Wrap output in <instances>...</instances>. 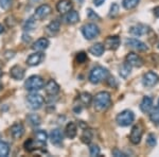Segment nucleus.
I'll return each instance as SVG.
<instances>
[{
  "label": "nucleus",
  "instance_id": "obj_1",
  "mask_svg": "<svg viewBox=\"0 0 159 157\" xmlns=\"http://www.w3.org/2000/svg\"><path fill=\"white\" fill-rule=\"evenodd\" d=\"M93 102V109L98 113H104L111 105V96L107 91H100L92 99Z\"/></svg>",
  "mask_w": 159,
  "mask_h": 157
},
{
  "label": "nucleus",
  "instance_id": "obj_2",
  "mask_svg": "<svg viewBox=\"0 0 159 157\" xmlns=\"http://www.w3.org/2000/svg\"><path fill=\"white\" fill-rule=\"evenodd\" d=\"M108 76H109V72L106 68H104V67H102V66H96L91 69L90 73H89V76H88V80L92 84H99L108 78Z\"/></svg>",
  "mask_w": 159,
  "mask_h": 157
},
{
  "label": "nucleus",
  "instance_id": "obj_3",
  "mask_svg": "<svg viewBox=\"0 0 159 157\" xmlns=\"http://www.w3.org/2000/svg\"><path fill=\"white\" fill-rule=\"evenodd\" d=\"M43 86H45V82H43L42 76H31L25 82V88L31 92L40 90L43 88Z\"/></svg>",
  "mask_w": 159,
  "mask_h": 157
},
{
  "label": "nucleus",
  "instance_id": "obj_4",
  "mask_svg": "<svg viewBox=\"0 0 159 157\" xmlns=\"http://www.w3.org/2000/svg\"><path fill=\"white\" fill-rule=\"evenodd\" d=\"M43 103H45V99L42 95L36 94V91L31 92L30 95H28L27 97V104L29 106L30 109L32 110H37L42 109Z\"/></svg>",
  "mask_w": 159,
  "mask_h": 157
},
{
  "label": "nucleus",
  "instance_id": "obj_5",
  "mask_svg": "<svg viewBox=\"0 0 159 157\" xmlns=\"http://www.w3.org/2000/svg\"><path fill=\"white\" fill-rule=\"evenodd\" d=\"M135 120V114L129 109H125L123 112L119 113L116 117V122L120 127H129V125L132 124Z\"/></svg>",
  "mask_w": 159,
  "mask_h": 157
},
{
  "label": "nucleus",
  "instance_id": "obj_6",
  "mask_svg": "<svg viewBox=\"0 0 159 157\" xmlns=\"http://www.w3.org/2000/svg\"><path fill=\"white\" fill-rule=\"evenodd\" d=\"M82 34L87 40H91L99 36L100 29L96 24H86L82 27Z\"/></svg>",
  "mask_w": 159,
  "mask_h": 157
},
{
  "label": "nucleus",
  "instance_id": "obj_7",
  "mask_svg": "<svg viewBox=\"0 0 159 157\" xmlns=\"http://www.w3.org/2000/svg\"><path fill=\"white\" fill-rule=\"evenodd\" d=\"M143 135V127L140 124H136L133 127L132 131H130V135H129V140L133 145H138L140 143L141 139H142Z\"/></svg>",
  "mask_w": 159,
  "mask_h": 157
},
{
  "label": "nucleus",
  "instance_id": "obj_8",
  "mask_svg": "<svg viewBox=\"0 0 159 157\" xmlns=\"http://www.w3.org/2000/svg\"><path fill=\"white\" fill-rule=\"evenodd\" d=\"M151 32V29L150 27L147 25H142V24H139V25H135L133 27L129 28V33L134 36H143V35H147L148 33Z\"/></svg>",
  "mask_w": 159,
  "mask_h": 157
},
{
  "label": "nucleus",
  "instance_id": "obj_9",
  "mask_svg": "<svg viewBox=\"0 0 159 157\" xmlns=\"http://www.w3.org/2000/svg\"><path fill=\"white\" fill-rule=\"evenodd\" d=\"M125 45H126L127 47L134 49V50H137V51H147L148 49L147 44L137 39V38H127V39L125 40Z\"/></svg>",
  "mask_w": 159,
  "mask_h": 157
},
{
  "label": "nucleus",
  "instance_id": "obj_10",
  "mask_svg": "<svg viewBox=\"0 0 159 157\" xmlns=\"http://www.w3.org/2000/svg\"><path fill=\"white\" fill-rule=\"evenodd\" d=\"M158 82V76L153 71H148L147 73L143 74L142 83L145 87H153L157 84Z\"/></svg>",
  "mask_w": 159,
  "mask_h": 157
},
{
  "label": "nucleus",
  "instance_id": "obj_11",
  "mask_svg": "<svg viewBox=\"0 0 159 157\" xmlns=\"http://www.w3.org/2000/svg\"><path fill=\"white\" fill-rule=\"evenodd\" d=\"M73 7V3L71 0H58L56 3V11L60 14L65 15L67 14L69 11H71Z\"/></svg>",
  "mask_w": 159,
  "mask_h": 157
},
{
  "label": "nucleus",
  "instance_id": "obj_12",
  "mask_svg": "<svg viewBox=\"0 0 159 157\" xmlns=\"http://www.w3.org/2000/svg\"><path fill=\"white\" fill-rule=\"evenodd\" d=\"M52 12V9L49 4H42L35 10V14H34V17L36 19H43L46 17H48L49 15L51 14Z\"/></svg>",
  "mask_w": 159,
  "mask_h": 157
},
{
  "label": "nucleus",
  "instance_id": "obj_13",
  "mask_svg": "<svg viewBox=\"0 0 159 157\" xmlns=\"http://www.w3.org/2000/svg\"><path fill=\"white\" fill-rule=\"evenodd\" d=\"M125 62L129 64L132 67H136V68H140L143 65V60L135 52H130L125 58Z\"/></svg>",
  "mask_w": 159,
  "mask_h": 157
},
{
  "label": "nucleus",
  "instance_id": "obj_14",
  "mask_svg": "<svg viewBox=\"0 0 159 157\" xmlns=\"http://www.w3.org/2000/svg\"><path fill=\"white\" fill-rule=\"evenodd\" d=\"M43 58H45L43 53L36 51V52H34V53H32L31 55H29V58H27V64L29 66H31V67L37 66L43 61Z\"/></svg>",
  "mask_w": 159,
  "mask_h": 157
},
{
  "label": "nucleus",
  "instance_id": "obj_15",
  "mask_svg": "<svg viewBox=\"0 0 159 157\" xmlns=\"http://www.w3.org/2000/svg\"><path fill=\"white\" fill-rule=\"evenodd\" d=\"M49 139H50V141H51L52 145H54L56 146H60L61 143H63V139H64L63 133H61V130L55 128V130L51 131Z\"/></svg>",
  "mask_w": 159,
  "mask_h": 157
},
{
  "label": "nucleus",
  "instance_id": "obj_16",
  "mask_svg": "<svg viewBox=\"0 0 159 157\" xmlns=\"http://www.w3.org/2000/svg\"><path fill=\"white\" fill-rule=\"evenodd\" d=\"M45 91L49 96H56L60 92V85L54 80H49L45 85Z\"/></svg>",
  "mask_w": 159,
  "mask_h": 157
},
{
  "label": "nucleus",
  "instance_id": "obj_17",
  "mask_svg": "<svg viewBox=\"0 0 159 157\" xmlns=\"http://www.w3.org/2000/svg\"><path fill=\"white\" fill-rule=\"evenodd\" d=\"M50 43L49 40L47 39L46 37H40L38 38L36 42L33 43L32 45V49L34 51H38V52H43V50H46L48 47H49Z\"/></svg>",
  "mask_w": 159,
  "mask_h": 157
},
{
  "label": "nucleus",
  "instance_id": "obj_18",
  "mask_svg": "<svg viewBox=\"0 0 159 157\" xmlns=\"http://www.w3.org/2000/svg\"><path fill=\"white\" fill-rule=\"evenodd\" d=\"M10 76L12 79L19 81L25 78V69L19 65H15L10 69Z\"/></svg>",
  "mask_w": 159,
  "mask_h": 157
},
{
  "label": "nucleus",
  "instance_id": "obj_19",
  "mask_svg": "<svg viewBox=\"0 0 159 157\" xmlns=\"http://www.w3.org/2000/svg\"><path fill=\"white\" fill-rule=\"evenodd\" d=\"M120 38L118 36H108L104 42V47L109 50H117L120 46Z\"/></svg>",
  "mask_w": 159,
  "mask_h": 157
},
{
  "label": "nucleus",
  "instance_id": "obj_20",
  "mask_svg": "<svg viewBox=\"0 0 159 157\" xmlns=\"http://www.w3.org/2000/svg\"><path fill=\"white\" fill-rule=\"evenodd\" d=\"M25 134V127L21 123H15L11 127V135L14 139H20Z\"/></svg>",
  "mask_w": 159,
  "mask_h": 157
},
{
  "label": "nucleus",
  "instance_id": "obj_21",
  "mask_svg": "<svg viewBox=\"0 0 159 157\" xmlns=\"http://www.w3.org/2000/svg\"><path fill=\"white\" fill-rule=\"evenodd\" d=\"M153 109V99L148 96H145L140 103V109L144 114H148Z\"/></svg>",
  "mask_w": 159,
  "mask_h": 157
},
{
  "label": "nucleus",
  "instance_id": "obj_22",
  "mask_svg": "<svg viewBox=\"0 0 159 157\" xmlns=\"http://www.w3.org/2000/svg\"><path fill=\"white\" fill-rule=\"evenodd\" d=\"M48 140V134L46 133V131L43 130H38L36 133H35V143H37L38 145L43 146L46 145Z\"/></svg>",
  "mask_w": 159,
  "mask_h": 157
},
{
  "label": "nucleus",
  "instance_id": "obj_23",
  "mask_svg": "<svg viewBox=\"0 0 159 157\" xmlns=\"http://www.w3.org/2000/svg\"><path fill=\"white\" fill-rule=\"evenodd\" d=\"M104 51H105V47H104V44L102 43H97L89 48V53L93 56H98V58L103 55Z\"/></svg>",
  "mask_w": 159,
  "mask_h": 157
},
{
  "label": "nucleus",
  "instance_id": "obj_24",
  "mask_svg": "<svg viewBox=\"0 0 159 157\" xmlns=\"http://www.w3.org/2000/svg\"><path fill=\"white\" fill-rule=\"evenodd\" d=\"M61 29V21L58 19H55L53 21H51L49 25L46 28V32L50 35H55L56 33H58V31Z\"/></svg>",
  "mask_w": 159,
  "mask_h": 157
},
{
  "label": "nucleus",
  "instance_id": "obj_25",
  "mask_svg": "<svg viewBox=\"0 0 159 157\" xmlns=\"http://www.w3.org/2000/svg\"><path fill=\"white\" fill-rule=\"evenodd\" d=\"M65 15H66L65 21L67 22L68 25H74L80 20L79 13L76 11H74V10H71V11H69L67 14H65Z\"/></svg>",
  "mask_w": 159,
  "mask_h": 157
},
{
  "label": "nucleus",
  "instance_id": "obj_26",
  "mask_svg": "<svg viewBox=\"0 0 159 157\" xmlns=\"http://www.w3.org/2000/svg\"><path fill=\"white\" fill-rule=\"evenodd\" d=\"M65 134L68 138L73 139L78 134V127H76V124L74 122H69L65 127Z\"/></svg>",
  "mask_w": 159,
  "mask_h": 157
},
{
  "label": "nucleus",
  "instance_id": "obj_27",
  "mask_svg": "<svg viewBox=\"0 0 159 157\" xmlns=\"http://www.w3.org/2000/svg\"><path fill=\"white\" fill-rule=\"evenodd\" d=\"M130 72H132V66L127 64L126 62L119 68V74L122 79H127Z\"/></svg>",
  "mask_w": 159,
  "mask_h": 157
},
{
  "label": "nucleus",
  "instance_id": "obj_28",
  "mask_svg": "<svg viewBox=\"0 0 159 157\" xmlns=\"http://www.w3.org/2000/svg\"><path fill=\"white\" fill-rule=\"evenodd\" d=\"M140 0H122V7L125 10H133L139 4Z\"/></svg>",
  "mask_w": 159,
  "mask_h": 157
},
{
  "label": "nucleus",
  "instance_id": "obj_29",
  "mask_svg": "<svg viewBox=\"0 0 159 157\" xmlns=\"http://www.w3.org/2000/svg\"><path fill=\"white\" fill-rule=\"evenodd\" d=\"M80 101L83 103L85 106H89L92 102V96L89 92H82L80 95Z\"/></svg>",
  "mask_w": 159,
  "mask_h": 157
},
{
  "label": "nucleus",
  "instance_id": "obj_30",
  "mask_svg": "<svg viewBox=\"0 0 159 157\" xmlns=\"http://www.w3.org/2000/svg\"><path fill=\"white\" fill-rule=\"evenodd\" d=\"M92 137H93V134H92V132L90 130H87L86 128V130H84L83 134H82L81 140L83 141L84 143H86V145H89L92 140Z\"/></svg>",
  "mask_w": 159,
  "mask_h": 157
},
{
  "label": "nucleus",
  "instance_id": "obj_31",
  "mask_svg": "<svg viewBox=\"0 0 159 157\" xmlns=\"http://www.w3.org/2000/svg\"><path fill=\"white\" fill-rule=\"evenodd\" d=\"M150 120L152 121L154 124L159 125V109H152L150 112Z\"/></svg>",
  "mask_w": 159,
  "mask_h": 157
},
{
  "label": "nucleus",
  "instance_id": "obj_32",
  "mask_svg": "<svg viewBox=\"0 0 159 157\" xmlns=\"http://www.w3.org/2000/svg\"><path fill=\"white\" fill-rule=\"evenodd\" d=\"M10 153V145L7 142L0 141V157H7Z\"/></svg>",
  "mask_w": 159,
  "mask_h": 157
},
{
  "label": "nucleus",
  "instance_id": "obj_33",
  "mask_svg": "<svg viewBox=\"0 0 159 157\" xmlns=\"http://www.w3.org/2000/svg\"><path fill=\"white\" fill-rule=\"evenodd\" d=\"M119 15V4L118 3H112L110 6L109 13H108V17L109 18H116Z\"/></svg>",
  "mask_w": 159,
  "mask_h": 157
},
{
  "label": "nucleus",
  "instance_id": "obj_34",
  "mask_svg": "<svg viewBox=\"0 0 159 157\" xmlns=\"http://www.w3.org/2000/svg\"><path fill=\"white\" fill-rule=\"evenodd\" d=\"M28 121H29V123L31 125H33V127H37V125L40 124V118L38 115H30L29 117H28Z\"/></svg>",
  "mask_w": 159,
  "mask_h": 157
},
{
  "label": "nucleus",
  "instance_id": "obj_35",
  "mask_svg": "<svg viewBox=\"0 0 159 157\" xmlns=\"http://www.w3.org/2000/svg\"><path fill=\"white\" fill-rule=\"evenodd\" d=\"M24 145H25V149L28 152H32L35 149V146H36V143H35V141L33 140V139H28Z\"/></svg>",
  "mask_w": 159,
  "mask_h": 157
},
{
  "label": "nucleus",
  "instance_id": "obj_36",
  "mask_svg": "<svg viewBox=\"0 0 159 157\" xmlns=\"http://www.w3.org/2000/svg\"><path fill=\"white\" fill-rule=\"evenodd\" d=\"M147 143L151 148H154V146L157 145V138H156V136L154 135V134H148V136L147 138Z\"/></svg>",
  "mask_w": 159,
  "mask_h": 157
},
{
  "label": "nucleus",
  "instance_id": "obj_37",
  "mask_svg": "<svg viewBox=\"0 0 159 157\" xmlns=\"http://www.w3.org/2000/svg\"><path fill=\"white\" fill-rule=\"evenodd\" d=\"M35 28V17H31L25 21V24L24 25V29L25 30H33Z\"/></svg>",
  "mask_w": 159,
  "mask_h": 157
},
{
  "label": "nucleus",
  "instance_id": "obj_38",
  "mask_svg": "<svg viewBox=\"0 0 159 157\" xmlns=\"http://www.w3.org/2000/svg\"><path fill=\"white\" fill-rule=\"evenodd\" d=\"M89 153H90V156L94 157V156H99L100 153H101V150L97 145H92L89 148Z\"/></svg>",
  "mask_w": 159,
  "mask_h": 157
},
{
  "label": "nucleus",
  "instance_id": "obj_39",
  "mask_svg": "<svg viewBox=\"0 0 159 157\" xmlns=\"http://www.w3.org/2000/svg\"><path fill=\"white\" fill-rule=\"evenodd\" d=\"M12 7V0H0V7L4 11H7Z\"/></svg>",
  "mask_w": 159,
  "mask_h": 157
},
{
  "label": "nucleus",
  "instance_id": "obj_40",
  "mask_svg": "<svg viewBox=\"0 0 159 157\" xmlns=\"http://www.w3.org/2000/svg\"><path fill=\"white\" fill-rule=\"evenodd\" d=\"M75 58H76V62H78L79 64H83L87 61V54L85 52H80L76 54Z\"/></svg>",
  "mask_w": 159,
  "mask_h": 157
},
{
  "label": "nucleus",
  "instance_id": "obj_41",
  "mask_svg": "<svg viewBox=\"0 0 159 157\" xmlns=\"http://www.w3.org/2000/svg\"><path fill=\"white\" fill-rule=\"evenodd\" d=\"M87 15H88V18L89 19H100V17L93 11H92L91 9L87 10Z\"/></svg>",
  "mask_w": 159,
  "mask_h": 157
},
{
  "label": "nucleus",
  "instance_id": "obj_42",
  "mask_svg": "<svg viewBox=\"0 0 159 157\" xmlns=\"http://www.w3.org/2000/svg\"><path fill=\"white\" fill-rule=\"evenodd\" d=\"M112 153V155H114L115 157H126L127 155L125 153H123V152H121V151H119V150H114L111 152Z\"/></svg>",
  "mask_w": 159,
  "mask_h": 157
},
{
  "label": "nucleus",
  "instance_id": "obj_43",
  "mask_svg": "<svg viewBox=\"0 0 159 157\" xmlns=\"http://www.w3.org/2000/svg\"><path fill=\"white\" fill-rule=\"evenodd\" d=\"M105 2V0H93V4L96 7H100V6H102Z\"/></svg>",
  "mask_w": 159,
  "mask_h": 157
},
{
  "label": "nucleus",
  "instance_id": "obj_44",
  "mask_svg": "<svg viewBox=\"0 0 159 157\" xmlns=\"http://www.w3.org/2000/svg\"><path fill=\"white\" fill-rule=\"evenodd\" d=\"M154 15H155L156 17H159V7L154 9Z\"/></svg>",
  "mask_w": 159,
  "mask_h": 157
},
{
  "label": "nucleus",
  "instance_id": "obj_45",
  "mask_svg": "<svg viewBox=\"0 0 159 157\" xmlns=\"http://www.w3.org/2000/svg\"><path fill=\"white\" fill-rule=\"evenodd\" d=\"M3 30H4L3 25H2L1 24H0V34H1V33H2V32H3Z\"/></svg>",
  "mask_w": 159,
  "mask_h": 157
},
{
  "label": "nucleus",
  "instance_id": "obj_46",
  "mask_svg": "<svg viewBox=\"0 0 159 157\" xmlns=\"http://www.w3.org/2000/svg\"><path fill=\"white\" fill-rule=\"evenodd\" d=\"M42 1V0H30V2H32V3H35V2H39Z\"/></svg>",
  "mask_w": 159,
  "mask_h": 157
},
{
  "label": "nucleus",
  "instance_id": "obj_47",
  "mask_svg": "<svg viewBox=\"0 0 159 157\" xmlns=\"http://www.w3.org/2000/svg\"><path fill=\"white\" fill-rule=\"evenodd\" d=\"M2 89H3V86H2V85L0 84V91H2Z\"/></svg>",
  "mask_w": 159,
  "mask_h": 157
},
{
  "label": "nucleus",
  "instance_id": "obj_48",
  "mask_svg": "<svg viewBox=\"0 0 159 157\" xmlns=\"http://www.w3.org/2000/svg\"><path fill=\"white\" fill-rule=\"evenodd\" d=\"M1 76H2V71H1V69H0V79H1Z\"/></svg>",
  "mask_w": 159,
  "mask_h": 157
},
{
  "label": "nucleus",
  "instance_id": "obj_49",
  "mask_svg": "<svg viewBox=\"0 0 159 157\" xmlns=\"http://www.w3.org/2000/svg\"><path fill=\"white\" fill-rule=\"evenodd\" d=\"M78 1H80V2H83V0H78Z\"/></svg>",
  "mask_w": 159,
  "mask_h": 157
},
{
  "label": "nucleus",
  "instance_id": "obj_50",
  "mask_svg": "<svg viewBox=\"0 0 159 157\" xmlns=\"http://www.w3.org/2000/svg\"><path fill=\"white\" fill-rule=\"evenodd\" d=\"M158 109H159V100H158Z\"/></svg>",
  "mask_w": 159,
  "mask_h": 157
},
{
  "label": "nucleus",
  "instance_id": "obj_51",
  "mask_svg": "<svg viewBox=\"0 0 159 157\" xmlns=\"http://www.w3.org/2000/svg\"><path fill=\"white\" fill-rule=\"evenodd\" d=\"M0 139H1V134H0Z\"/></svg>",
  "mask_w": 159,
  "mask_h": 157
},
{
  "label": "nucleus",
  "instance_id": "obj_52",
  "mask_svg": "<svg viewBox=\"0 0 159 157\" xmlns=\"http://www.w3.org/2000/svg\"><path fill=\"white\" fill-rule=\"evenodd\" d=\"M158 49H159V43H158Z\"/></svg>",
  "mask_w": 159,
  "mask_h": 157
}]
</instances>
